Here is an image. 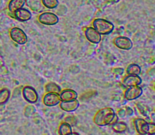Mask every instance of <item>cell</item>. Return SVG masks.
Here are the masks:
<instances>
[{"label": "cell", "instance_id": "1", "mask_svg": "<svg viewBox=\"0 0 155 135\" xmlns=\"http://www.w3.org/2000/svg\"><path fill=\"white\" fill-rule=\"evenodd\" d=\"M115 112L114 109L110 107H105L101 109L95 113L94 116V122L96 125L100 127H104L111 125L115 119Z\"/></svg>", "mask_w": 155, "mask_h": 135}, {"label": "cell", "instance_id": "2", "mask_svg": "<svg viewBox=\"0 0 155 135\" xmlns=\"http://www.w3.org/2000/svg\"><path fill=\"white\" fill-rule=\"evenodd\" d=\"M93 28L100 35H109L114 30L113 23L103 18H97L92 22Z\"/></svg>", "mask_w": 155, "mask_h": 135}, {"label": "cell", "instance_id": "3", "mask_svg": "<svg viewBox=\"0 0 155 135\" xmlns=\"http://www.w3.org/2000/svg\"><path fill=\"white\" fill-rule=\"evenodd\" d=\"M10 36L12 40L18 45H24L28 40L25 32L18 27H14L10 30Z\"/></svg>", "mask_w": 155, "mask_h": 135}, {"label": "cell", "instance_id": "4", "mask_svg": "<svg viewBox=\"0 0 155 135\" xmlns=\"http://www.w3.org/2000/svg\"><path fill=\"white\" fill-rule=\"evenodd\" d=\"M22 95L24 100L29 104H34L39 100V95L34 88L31 86H25L23 88Z\"/></svg>", "mask_w": 155, "mask_h": 135}, {"label": "cell", "instance_id": "5", "mask_svg": "<svg viewBox=\"0 0 155 135\" xmlns=\"http://www.w3.org/2000/svg\"><path fill=\"white\" fill-rule=\"evenodd\" d=\"M38 20H39V21L41 24L47 26L55 25L59 21L58 17L55 14L48 11L43 12V13L40 14Z\"/></svg>", "mask_w": 155, "mask_h": 135}, {"label": "cell", "instance_id": "6", "mask_svg": "<svg viewBox=\"0 0 155 135\" xmlns=\"http://www.w3.org/2000/svg\"><path fill=\"white\" fill-rule=\"evenodd\" d=\"M143 93L142 88L139 85L129 87L124 93V98L127 101H134L141 97Z\"/></svg>", "mask_w": 155, "mask_h": 135}, {"label": "cell", "instance_id": "7", "mask_svg": "<svg viewBox=\"0 0 155 135\" xmlns=\"http://www.w3.org/2000/svg\"><path fill=\"white\" fill-rule=\"evenodd\" d=\"M114 43L118 48L128 51L133 48V42L131 39L126 36H119L115 38Z\"/></svg>", "mask_w": 155, "mask_h": 135}, {"label": "cell", "instance_id": "8", "mask_svg": "<svg viewBox=\"0 0 155 135\" xmlns=\"http://www.w3.org/2000/svg\"><path fill=\"white\" fill-rule=\"evenodd\" d=\"M43 104L46 107H54L60 104L61 100L59 98L58 93H54V92H49L47 93L45 96L43 97Z\"/></svg>", "mask_w": 155, "mask_h": 135}, {"label": "cell", "instance_id": "9", "mask_svg": "<svg viewBox=\"0 0 155 135\" xmlns=\"http://www.w3.org/2000/svg\"><path fill=\"white\" fill-rule=\"evenodd\" d=\"M59 106L63 111L67 112V113H72L79 108L80 102L77 99L68 101H61Z\"/></svg>", "mask_w": 155, "mask_h": 135}, {"label": "cell", "instance_id": "10", "mask_svg": "<svg viewBox=\"0 0 155 135\" xmlns=\"http://www.w3.org/2000/svg\"><path fill=\"white\" fill-rule=\"evenodd\" d=\"M85 36L89 42L93 44H98L101 40V35H100L93 27H88L86 29Z\"/></svg>", "mask_w": 155, "mask_h": 135}, {"label": "cell", "instance_id": "11", "mask_svg": "<svg viewBox=\"0 0 155 135\" xmlns=\"http://www.w3.org/2000/svg\"><path fill=\"white\" fill-rule=\"evenodd\" d=\"M134 125L138 134L148 135V122L147 121H145V119H141V118L136 119L134 120Z\"/></svg>", "mask_w": 155, "mask_h": 135}, {"label": "cell", "instance_id": "12", "mask_svg": "<svg viewBox=\"0 0 155 135\" xmlns=\"http://www.w3.org/2000/svg\"><path fill=\"white\" fill-rule=\"evenodd\" d=\"M142 82V79L138 75H128L125 76L123 80V83L126 87L140 85Z\"/></svg>", "mask_w": 155, "mask_h": 135}, {"label": "cell", "instance_id": "13", "mask_svg": "<svg viewBox=\"0 0 155 135\" xmlns=\"http://www.w3.org/2000/svg\"><path fill=\"white\" fill-rule=\"evenodd\" d=\"M14 14H15V18L21 22H25L31 19L32 18L31 12L28 9L24 8L18 9V11L14 12Z\"/></svg>", "mask_w": 155, "mask_h": 135}, {"label": "cell", "instance_id": "14", "mask_svg": "<svg viewBox=\"0 0 155 135\" xmlns=\"http://www.w3.org/2000/svg\"><path fill=\"white\" fill-rule=\"evenodd\" d=\"M61 101H68L77 98V93L72 89H64L59 94Z\"/></svg>", "mask_w": 155, "mask_h": 135}, {"label": "cell", "instance_id": "15", "mask_svg": "<svg viewBox=\"0 0 155 135\" xmlns=\"http://www.w3.org/2000/svg\"><path fill=\"white\" fill-rule=\"evenodd\" d=\"M111 128L115 133L123 134V133H125L127 131L128 127H127V125L124 122L117 121V122H113L111 124Z\"/></svg>", "mask_w": 155, "mask_h": 135}, {"label": "cell", "instance_id": "16", "mask_svg": "<svg viewBox=\"0 0 155 135\" xmlns=\"http://www.w3.org/2000/svg\"><path fill=\"white\" fill-rule=\"evenodd\" d=\"M25 5V0H11L8 4V10L14 13L18 9H21Z\"/></svg>", "mask_w": 155, "mask_h": 135}, {"label": "cell", "instance_id": "17", "mask_svg": "<svg viewBox=\"0 0 155 135\" xmlns=\"http://www.w3.org/2000/svg\"><path fill=\"white\" fill-rule=\"evenodd\" d=\"M127 73L128 75H138L141 73L142 72V69H141L140 66L136 63H132L130 64L127 68V70H126Z\"/></svg>", "mask_w": 155, "mask_h": 135}, {"label": "cell", "instance_id": "18", "mask_svg": "<svg viewBox=\"0 0 155 135\" xmlns=\"http://www.w3.org/2000/svg\"><path fill=\"white\" fill-rule=\"evenodd\" d=\"M11 96V92L6 88H2L0 90V105L6 104L8 101Z\"/></svg>", "mask_w": 155, "mask_h": 135}, {"label": "cell", "instance_id": "19", "mask_svg": "<svg viewBox=\"0 0 155 135\" xmlns=\"http://www.w3.org/2000/svg\"><path fill=\"white\" fill-rule=\"evenodd\" d=\"M71 132H72V128L69 124L65 122L61 124L58 128L59 135H68Z\"/></svg>", "mask_w": 155, "mask_h": 135}, {"label": "cell", "instance_id": "20", "mask_svg": "<svg viewBox=\"0 0 155 135\" xmlns=\"http://www.w3.org/2000/svg\"><path fill=\"white\" fill-rule=\"evenodd\" d=\"M45 91L46 92H54V93H60L61 88L58 85L54 82H49L45 85Z\"/></svg>", "mask_w": 155, "mask_h": 135}, {"label": "cell", "instance_id": "21", "mask_svg": "<svg viewBox=\"0 0 155 135\" xmlns=\"http://www.w3.org/2000/svg\"><path fill=\"white\" fill-rule=\"evenodd\" d=\"M42 3L47 8H55L58 5V0H41Z\"/></svg>", "mask_w": 155, "mask_h": 135}, {"label": "cell", "instance_id": "22", "mask_svg": "<svg viewBox=\"0 0 155 135\" xmlns=\"http://www.w3.org/2000/svg\"><path fill=\"white\" fill-rule=\"evenodd\" d=\"M155 134V125L153 122H148V135H154Z\"/></svg>", "mask_w": 155, "mask_h": 135}, {"label": "cell", "instance_id": "23", "mask_svg": "<svg viewBox=\"0 0 155 135\" xmlns=\"http://www.w3.org/2000/svg\"><path fill=\"white\" fill-rule=\"evenodd\" d=\"M75 119V118L73 117V116H68V117H67L66 119H65L64 122L69 124V125L72 127V126H74V125H75L76 123H77V120L73 121V119Z\"/></svg>", "mask_w": 155, "mask_h": 135}, {"label": "cell", "instance_id": "24", "mask_svg": "<svg viewBox=\"0 0 155 135\" xmlns=\"http://www.w3.org/2000/svg\"><path fill=\"white\" fill-rule=\"evenodd\" d=\"M68 135H80V134H79V133H77V132H71Z\"/></svg>", "mask_w": 155, "mask_h": 135}]
</instances>
